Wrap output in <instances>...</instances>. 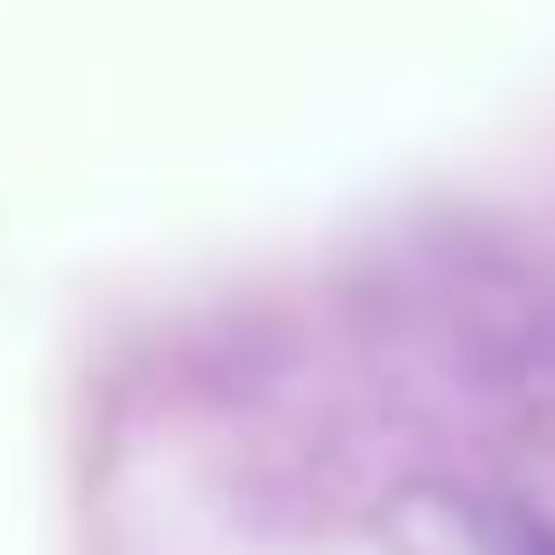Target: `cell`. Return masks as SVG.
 Listing matches in <instances>:
<instances>
[{
	"instance_id": "obj_1",
	"label": "cell",
	"mask_w": 555,
	"mask_h": 555,
	"mask_svg": "<svg viewBox=\"0 0 555 555\" xmlns=\"http://www.w3.org/2000/svg\"><path fill=\"white\" fill-rule=\"evenodd\" d=\"M398 537L416 555H555V518L481 491H416L398 509Z\"/></svg>"
}]
</instances>
